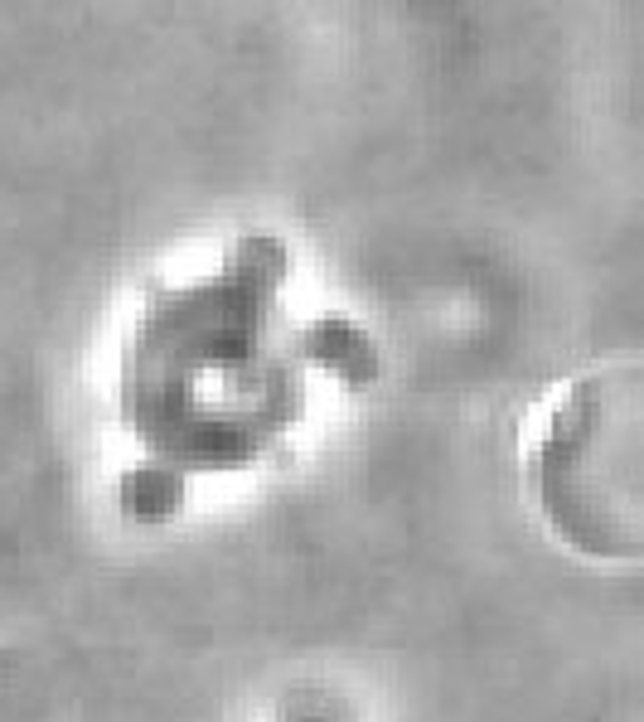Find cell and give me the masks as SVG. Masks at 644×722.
I'll return each mask as SVG.
<instances>
[{"label":"cell","mask_w":644,"mask_h":722,"mask_svg":"<svg viewBox=\"0 0 644 722\" xmlns=\"http://www.w3.org/2000/svg\"><path fill=\"white\" fill-rule=\"evenodd\" d=\"M286 247L243 238L213 276L160 286L127 345L121 402L160 466L243 470L300 412L296 345L282 330Z\"/></svg>","instance_id":"1"},{"label":"cell","mask_w":644,"mask_h":722,"mask_svg":"<svg viewBox=\"0 0 644 722\" xmlns=\"http://www.w3.org/2000/svg\"><path fill=\"white\" fill-rule=\"evenodd\" d=\"M533 500L581 558H644V364L581 374L533 441Z\"/></svg>","instance_id":"2"}]
</instances>
